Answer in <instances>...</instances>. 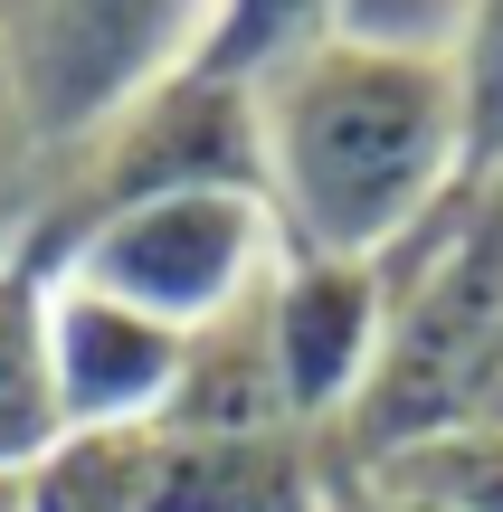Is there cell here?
I'll list each match as a JSON object with an SVG mask.
<instances>
[{
	"instance_id": "cell-1",
	"label": "cell",
	"mask_w": 503,
	"mask_h": 512,
	"mask_svg": "<svg viewBox=\"0 0 503 512\" xmlns=\"http://www.w3.org/2000/svg\"><path fill=\"white\" fill-rule=\"evenodd\" d=\"M456 48L361 38L323 10V29L257 86V190L285 228V256L390 266L466 190L456 133Z\"/></svg>"
},
{
	"instance_id": "cell-2",
	"label": "cell",
	"mask_w": 503,
	"mask_h": 512,
	"mask_svg": "<svg viewBox=\"0 0 503 512\" xmlns=\"http://www.w3.org/2000/svg\"><path fill=\"white\" fill-rule=\"evenodd\" d=\"M48 266L86 294L152 313L181 342H209L285 266V228L257 181H162V190H124V200L76 209Z\"/></svg>"
},
{
	"instance_id": "cell-3",
	"label": "cell",
	"mask_w": 503,
	"mask_h": 512,
	"mask_svg": "<svg viewBox=\"0 0 503 512\" xmlns=\"http://www.w3.org/2000/svg\"><path fill=\"white\" fill-rule=\"evenodd\" d=\"M428 266H390V342H380L371 399L352 408L361 465L409 437L466 418H503V200L485 190L475 219L428 228Z\"/></svg>"
},
{
	"instance_id": "cell-4",
	"label": "cell",
	"mask_w": 503,
	"mask_h": 512,
	"mask_svg": "<svg viewBox=\"0 0 503 512\" xmlns=\"http://www.w3.org/2000/svg\"><path fill=\"white\" fill-rule=\"evenodd\" d=\"M200 19L181 0H67L0 10V86L29 152H95L124 114H143L200 57Z\"/></svg>"
},
{
	"instance_id": "cell-5",
	"label": "cell",
	"mask_w": 503,
	"mask_h": 512,
	"mask_svg": "<svg viewBox=\"0 0 503 512\" xmlns=\"http://www.w3.org/2000/svg\"><path fill=\"white\" fill-rule=\"evenodd\" d=\"M257 342L276 361V399L295 427H352L390 342V266L285 256L257 294Z\"/></svg>"
},
{
	"instance_id": "cell-6",
	"label": "cell",
	"mask_w": 503,
	"mask_h": 512,
	"mask_svg": "<svg viewBox=\"0 0 503 512\" xmlns=\"http://www.w3.org/2000/svg\"><path fill=\"white\" fill-rule=\"evenodd\" d=\"M190 342L162 332L152 313L86 294L48 266V389H57V427L67 446H133L171 418L181 399Z\"/></svg>"
},
{
	"instance_id": "cell-7",
	"label": "cell",
	"mask_w": 503,
	"mask_h": 512,
	"mask_svg": "<svg viewBox=\"0 0 503 512\" xmlns=\"http://www.w3.org/2000/svg\"><path fill=\"white\" fill-rule=\"evenodd\" d=\"M67 446L48 389V256L0 247V475H38Z\"/></svg>"
},
{
	"instance_id": "cell-8",
	"label": "cell",
	"mask_w": 503,
	"mask_h": 512,
	"mask_svg": "<svg viewBox=\"0 0 503 512\" xmlns=\"http://www.w3.org/2000/svg\"><path fill=\"white\" fill-rule=\"evenodd\" d=\"M371 484H399L428 512H503V418H466L371 456Z\"/></svg>"
},
{
	"instance_id": "cell-9",
	"label": "cell",
	"mask_w": 503,
	"mask_h": 512,
	"mask_svg": "<svg viewBox=\"0 0 503 512\" xmlns=\"http://www.w3.org/2000/svg\"><path fill=\"white\" fill-rule=\"evenodd\" d=\"M456 133H466V190L503 200V0H475L456 29Z\"/></svg>"
},
{
	"instance_id": "cell-10",
	"label": "cell",
	"mask_w": 503,
	"mask_h": 512,
	"mask_svg": "<svg viewBox=\"0 0 503 512\" xmlns=\"http://www.w3.org/2000/svg\"><path fill=\"white\" fill-rule=\"evenodd\" d=\"M19 152H29V143H19V114H10V86H0V200H10V171H19Z\"/></svg>"
},
{
	"instance_id": "cell-11",
	"label": "cell",
	"mask_w": 503,
	"mask_h": 512,
	"mask_svg": "<svg viewBox=\"0 0 503 512\" xmlns=\"http://www.w3.org/2000/svg\"><path fill=\"white\" fill-rule=\"evenodd\" d=\"M352 512H428V503H418V494H399V484H361Z\"/></svg>"
},
{
	"instance_id": "cell-12",
	"label": "cell",
	"mask_w": 503,
	"mask_h": 512,
	"mask_svg": "<svg viewBox=\"0 0 503 512\" xmlns=\"http://www.w3.org/2000/svg\"><path fill=\"white\" fill-rule=\"evenodd\" d=\"M0 512H38V484L29 475H0Z\"/></svg>"
}]
</instances>
